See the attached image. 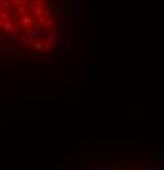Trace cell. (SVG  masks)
Here are the masks:
<instances>
[{
    "mask_svg": "<svg viewBox=\"0 0 164 170\" xmlns=\"http://www.w3.org/2000/svg\"><path fill=\"white\" fill-rule=\"evenodd\" d=\"M18 22H20V25H33L34 18H31V16H22Z\"/></svg>",
    "mask_w": 164,
    "mask_h": 170,
    "instance_id": "cell-1",
    "label": "cell"
},
{
    "mask_svg": "<svg viewBox=\"0 0 164 170\" xmlns=\"http://www.w3.org/2000/svg\"><path fill=\"white\" fill-rule=\"evenodd\" d=\"M2 28H3V31H10V30L13 28V23H12V22H5V23L2 25Z\"/></svg>",
    "mask_w": 164,
    "mask_h": 170,
    "instance_id": "cell-2",
    "label": "cell"
},
{
    "mask_svg": "<svg viewBox=\"0 0 164 170\" xmlns=\"http://www.w3.org/2000/svg\"><path fill=\"white\" fill-rule=\"evenodd\" d=\"M31 8H33V12L36 13V15H41V13H43V12H41V8L38 7V3H31Z\"/></svg>",
    "mask_w": 164,
    "mask_h": 170,
    "instance_id": "cell-3",
    "label": "cell"
},
{
    "mask_svg": "<svg viewBox=\"0 0 164 170\" xmlns=\"http://www.w3.org/2000/svg\"><path fill=\"white\" fill-rule=\"evenodd\" d=\"M44 25H46L48 28H51V26H54V20H53V18H48V22L44 23Z\"/></svg>",
    "mask_w": 164,
    "mask_h": 170,
    "instance_id": "cell-4",
    "label": "cell"
},
{
    "mask_svg": "<svg viewBox=\"0 0 164 170\" xmlns=\"http://www.w3.org/2000/svg\"><path fill=\"white\" fill-rule=\"evenodd\" d=\"M48 41H49V44H53L54 41H56V36H54V33H51L49 36H48Z\"/></svg>",
    "mask_w": 164,
    "mask_h": 170,
    "instance_id": "cell-5",
    "label": "cell"
}]
</instances>
